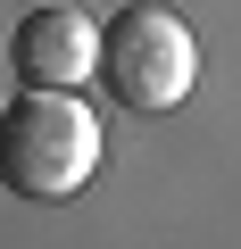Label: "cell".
Returning a JSON list of instances; mask_svg holds the SVG:
<instances>
[{
  "mask_svg": "<svg viewBox=\"0 0 241 249\" xmlns=\"http://www.w3.org/2000/svg\"><path fill=\"white\" fill-rule=\"evenodd\" d=\"M100 83L133 116H167L200 83V34L158 0H133V9H116L100 25Z\"/></svg>",
  "mask_w": 241,
  "mask_h": 249,
  "instance_id": "7a4b0ae2",
  "label": "cell"
},
{
  "mask_svg": "<svg viewBox=\"0 0 241 249\" xmlns=\"http://www.w3.org/2000/svg\"><path fill=\"white\" fill-rule=\"evenodd\" d=\"M108 158V133L83 91H17L9 108H0V183H9L17 199H75Z\"/></svg>",
  "mask_w": 241,
  "mask_h": 249,
  "instance_id": "6da1fadb",
  "label": "cell"
},
{
  "mask_svg": "<svg viewBox=\"0 0 241 249\" xmlns=\"http://www.w3.org/2000/svg\"><path fill=\"white\" fill-rule=\"evenodd\" d=\"M9 75L17 91H83L100 75V25L83 9H25L9 34Z\"/></svg>",
  "mask_w": 241,
  "mask_h": 249,
  "instance_id": "3957f363",
  "label": "cell"
}]
</instances>
